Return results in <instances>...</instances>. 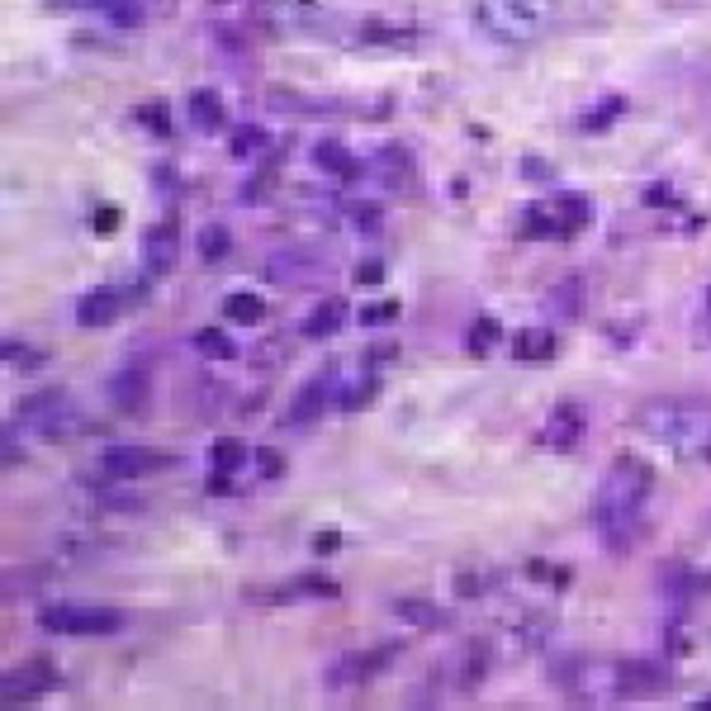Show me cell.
<instances>
[{"mask_svg": "<svg viewBox=\"0 0 711 711\" xmlns=\"http://www.w3.org/2000/svg\"><path fill=\"white\" fill-rule=\"evenodd\" d=\"M517 233L531 237V242H550V237H574L569 233V223L550 209V204H527L522 214H517Z\"/></svg>", "mask_w": 711, "mask_h": 711, "instance_id": "obj_17", "label": "cell"}, {"mask_svg": "<svg viewBox=\"0 0 711 711\" xmlns=\"http://www.w3.org/2000/svg\"><path fill=\"white\" fill-rule=\"evenodd\" d=\"M555 356V328H517L512 332V361H522V365H541Z\"/></svg>", "mask_w": 711, "mask_h": 711, "instance_id": "obj_19", "label": "cell"}, {"mask_svg": "<svg viewBox=\"0 0 711 711\" xmlns=\"http://www.w3.org/2000/svg\"><path fill=\"white\" fill-rule=\"evenodd\" d=\"M522 176H527V181H550L555 171H550V162H546V157H536V152H527V157H522Z\"/></svg>", "mask_w": 711, "mask_h": 711, "instance_id": "obj_43", "label": "cell"}, {"mask_svg": "<svg viewBox=\"0 0 711 711\" xmlns=\"http://www.w3.org/2000/svg\"><path fill=\"white\" fill-rule=\"evenodd\" d=\"M389 361H399V342H375V347H365V356H361L365 370H384Z\"/></svg>", "mask_w": 711, "mask_h": 711, "instance_id": "obj_41", "label": "cell"}, {"mask_svg": "<svg viewBox=\"0 0 711 711\" xmlns=\"http://www.w3.org/2000/svg\"><path fill=\"white\" fill-rule=\"evenodd\" d=\"M588 437V408L579 399H555L546 413V427H541V446L555 451V456H569L579 451V441Z\"/></svg>", "mask_w": 711, "mask_h": 711, "instance_id": "obj_9", "label": "cell"}, {"mask_svg": "<svg viewBox=\"0 0 711 711\" xmlns=\"http://www.w3.org/2000/svg\"><path fill=\"white\" fill-rule=\"evenodd\" d=\"M702 460H707V465H711V437L702 441Z\"/></svg>", "mask_w": 711, "mask_h": 711, "instance_id": "obj_48", "label": "cell"}, {"mask_svg": "<svg viewBox=\"0 0 711 711\" xmlns=\"http://www.w3.org/2000/svg\"><path fill=\"white\" fill-rule=\"evenodd\" d=\"M422 29L408 24H389V19H365L361 24V43H380V48H403V43H418Z\"/></svg>", "mask_w": 711, "mask_h": 711, "instance_id": "obj_23", "label": "cell"}, {"mask_svg": "<svg viewBox=\"0 0 711 711\" xmlns=\"http://www.w3.org/2000/svg\"><path fill=\"white\" fill-rule=\"evenodd\" d=\"M375 171H380V181L389 185V190H408V185H413V157L394 143L375 152Z\"/></svg>", "mask_w": 711, "mask_h": 711, "instance_id": "obj_22", "label": "cell"}, {"mask_svg": "<svg viewBox=\"0 0 711 711\" xmlns=\"http://www.w3.org/2000/svg\"><path fill=\"white\" fill-rule=\"evenodd\" d=\"M91 10H100L114 29H138L152 10V0H91Z\"/></svg>", "mask_w": 711, "mask_h": 711, "instance_id": "obj_25", "label": "cell"}, {"mask_svg": "<svg viewBox=\"0 0 711 711\" xmlns=\"http://www.w3.org/2000/svg\"><path fill=\"white\" fill-rule=\"evenodd\" d=\"M460 678H456V688L460 693H474L479 683H484V674H489V650L484 645H465V655H460Z\"/></svg>", "mask_w": 711, "mask_h": 711, "instance_id": "obj_31", "label": "cell"}, {"mask_svg": "<svg viewBox=\"0 0 711 711\" xmlns=\"http://www.w3.org/2000/svg\"><path fill=\"white\" fill-rule=\"evenodd\" d=\"M347 318H351L347 299L328 294V299H318V304L309 309V318L299 323V337H304V342H323V337H337V332L347 328Z\"/></svg>", "mask_w": 711, "mask_h": 711, "instance_id": "obj_14", "label": "cell"}, {"mask_svg": "<svg viewBox=\"0 0 711 711\" xmlns=\"http://www.w3.org/2000/svg\"><path fill=\"white\" fill-rule=\"evenodd\" d=\"M48 5H57V10H91V0H48Z\"/></svg>", "mask_w": 711, "mask_h": 711, "instance_id": "obj_47", "label": "cell"}, {"mask_svg": "<svg viewBox=\"0 0 711 711\" xmlns=\"http://www.w3.org/2000/svg\"><path fill=\"white\" fill-rule=\"evenodd\" d=\"M38 631L53 636H119L128 626L124 607H95V602H48L38 607Z\"/></svg>", "mask_w": 711, "mask_h": 711, "instance_id": "obj_4", "label": "cell"}, {"mask_svg": "<svg viewBox=\"0 0 711 711\" xmlns=\"http://www.w3.org/2000/svg\"><path fill=\"white\" fill-rule=\"evenodd\" d=\"M375 394H380V375H375V370H365V380H356V384L342 389V413H361V408H370Z\"/></svg>", "mask_w": 711, "mask_h": 711, "instance_id": "obj_34", "label": "cell"}, {"mask_svg": "<svg viewBox=\"0 0 711 711\" xmlns=\"http://www.w3.org/2000/svg\"><path fill=\"white\" fill-rule=\"evenodd\" d=\"M313 266H318L313 252H275L266 261V280H304Z\"/></svg>", "mask_w": 711, "mask_h": 711, "instance_id": "obj_28", "label": "cell"}, {"mask_svg": "<svg viewBox=\"0 0 711 711\" xmlns=\"http://www.w3.org/2000/svg\"><path fill=\"white\" fill-rule=\"evenodd\" d=\"M399 299H375V304H361V328H384V323H399Z\"/></svg>", "mask_w": 711, "mask_h": 711, "instance_id": "obj_36", "label": "cell"}, {"mask_svg": "<svg viewBox=\"0 0 711 711\" xmlns=\"http://www.w3.org/2000/svg\"><path fill=\"white\" fill-rule=\"evenodd\" d=\"M138 247H143V275H147V280L171 275V271H176V256H181V233H176V219L147 223L143 237H138Z\"/></svg>", "mask_w": 711, "mask_h": 711, "instance_id": "obj_12", "label": "cell"}, {"mask_svg": "<svg viewBox=\"0 0 711 711\" xmlns=\"http://www.w3.org/2000/svg\"><path fill=\"white\" fill-rule=\"evenodd\" d=\"M498 342H503V323H498L493 313H479L470 323V332H465V351H470V356H489Z\"/></svg>", "mask_w": 711, "mask_h": 711, "instance_id": "obj_29", "label": "cell"}, {"mask_svg": "<svg viewBox=\"0 0 711 711\" xmlns=\"http://www.w3.org/2000/svg\"><path fill=\"white\" fill-rule=\"evenodd\" d=\"M261 152H271V133L261 124H237L233 128V157H261Z\"/></svg>", "mask_w": 711, "mask_h": 711, "instance_id": "obj_33", "label": "cell"}, {"mask_svg": "<svg viewBox=\"0 0 711 711\" xmlns=\"http://www.w3.org/2000/svg\"><path fill=\"white\" fill-rule=\"evenodd\" d=\"M223 318H228V323H237V328H256V323L266 318V299H261V294H252V290H237V294H228V299H223Z\"/></svg>", "mask_w": 711, "mask_h": 711, "instance_id": "obj_24", "label": "cell"}, {"mask_svg": "<svg viewBox=\"0 0 711 711\" xmlns=\"http://www.w3.org/2000/svg\"><path fill=\"white\" fill-rule=\"evenodd\" d=\"M171 456L166 451H152L143 441H110L105 451H100V474L110 479V484H133V479H147L152 470H166Z\"/></svg>", "mask_w": 711, "mask_h": 711, "instance_id": "obj_6", "label": "cell"}, {"mask_svg": "<svg viewBox=\"0 0 711 711\" xmlns=\"http://www.w3.org/2000/svg\"><path fill=\"white\" fill-rule=\"evenodd\" d=\"M351 280H356V285H380V280H384V266H380V261H361V266L351 271Z\"/></svg>", "mask_w": 711, "mask_h": 711, "instance_id": "obj_44", "label": "cell"}, {"mask_svg": "<svg viewBox=\"0 0 711 711\" xmlns=\"http://www.w3.org/2000/svg\"><path fill=\"white\" fill-rule=\"evenodd\" d=\"M403 645L399 640H384V645H370V650H351V655H337L328 669V688H356V683H370L380 678L389 664H399Z\"/></svg>", "mask_w": 711, "mask_h": 711, "instance_id": "obj_8", "label": "cell"}, {"mask_svg": "<svg viewBox=\"0 0 711 711\" xmlns=\"http://www.w3.org/2000/svg\"><path fill=\"white\" fill-rule=\"evenodd\" d=\"M185 114H190V128H200V133H219L228 124V110H223L219 91H190Z\"/></svg>", "mask_w": 711, "mask_h": 711, "instance_id": "obj_20", "label": "cell"}, {"mask_svg": "<svg viewBox=\"0 0 711 711\" xmlns=\"http://www.w3.org/2000/svg\"><path fill=\"white\" fill-rule=\"evenodd\" d=\"M711 403H693V399H650L636 408V432H645L650 441H664V446H693V441H707L711 432Z\"/></svg>", "mask_w": 711, "mask_h": 711, "instance_id": "obj_3", "label": "cell"}, {"mask_svg": "<svg viewBox=\"0 0 711 711\" xmlns=\"http://www.w3.org/2000/svg\"><path fill=\"white\" fill-rule=\"evenodd\" d=\"M347 214H351V228H356V233H365V237H375L384 228V209H380V204H370V200L351 204Z\"/></svg>", "mask_w": 711, "mask_h": 711, "instance_id": "obj_37", "label": "cell"}, {"mask_svg": "<svg viewBox=\"0 0 711 711\" xmlns=\"http://www.w3.org/2000/svg\"><path fill=\"white\" fill-rule=\"evenodd\" d=\"M195 351L209 361H237V342L223 328H200L195 332Z\"/></svg>", "mask_w": 711, "mask_h": 711, "instance_id": "obj_32", "label": "cell"}, {"mask_svg": "<svg viewBox=\"0 0 711 711\" xmlns=\"http://www.w3.org/2000/svg\"><path fill=\"white\" fill-rule=\"evenodd\" d=\"M337 546H342L337 531H318V536H313V550H318V555H323V550H337Z\"/></svg>", "mask_w": 711, "mask_h": 711, "instance_id": "obj_46", "label": "cell"}, {"mask_svg": "<svg viewBox=\"0 0 711 711\" xmlns=\"http://www.w3.org/2000/svg\"><path fill=\"white\" fill-rule=\"evenodd\" d=\"M252 460H256V479H266V484L285 479V456H280L275 446H256Z\"/></svg>", "mask_w": 711, "mask_h": 711, "instance_id": "obj_38", "label": "cell"}, {"mask_svg": "<svg viewBox=\"0 0 711 711\" xmlns=\"http://www.w3.org/2000/svg\"><path fill=\"white\" fill-rule=\"evenodd\" d=\"M655 465L636 451L612 456V465L602 470L598 493H593V531L607 555H626L636 550V541L645 536V512L655 498Z\"/></svg>", "mask_w": 711, "mask_h": 711, "instance_id": "obj_1", "label": "cell"}, {"mask_svg": "<svg viewBox=\"0 0 711 711\" xmlns=\"http://www.w3.org/2000/svg\"><path fill=\"white\" fill-rule=\"evenodd\" d=\"M91 233H100V237H110V233H119V209H114V204H100V209H91Z\"/></svg>", "mask_w": 711, "mask_h": 711, "instance_id": "obj_42", "label": "cell"}, {"mask_svg": "<svg viewBox=\"0 0 711 711\" xmlns=\"http://www.w3.org/2000/svg\"><path fill=\"white\" fill-rule=\"evenodd\" d=\"M617 119H626V95H602V100H593V105L584 110L579 128H584L588 138H602V133L617 128Z\"/></svg>", "mask_w": 711, "mask_h": 711, "instance_id": "obj_21", "label": "cell"}, {"mask_svg": "<svg viewBox=\"0 0 711 711\" xmlns=\"http://www.w3.org/2000/svg\"><path fill=\"white\" fill-rule=\"evenodd\" d=\"M617 693L631 697V702H645V697H664L674 688V674H669V664H659V659H621L617 664Z\"/></svg>", "mask_w": 711, "mask_h": 711, "instance_id": "obj_11", "label": "cell"}, {"mask_svg": "<svg viewBox=\"0 0 711 711\" xmlns=\"http://www.w3.org/2000/svg\"><path fill=\"white\" fill-rule=\"evenodd\" d=\"M555 0H474L470 19L479 34H489L493 43H531L541 38V29L550 24Z\"/></svg>", "mask_w": 711, "mask_h": 711, "instance_id": "obj_2", "label": "cell"}, {"mask_svg": "<svg viewBox=\"0 0 711 711\" xmlns=\"http://www.w3.org/2000/svg\"><path fill=\"white\" fill-rule=\"evenodd\" d=\"M707 313H711V290H707Z\"/></svg>", "mask_w": 711, "mask_h": 711, "instance_id": "obj_49", "label": "cell"}, {"mask_svg": "<svg viewBox=\"0 0 711 711\" xmlns=\"http://www.w3.org/2000/svg\"><path fill=\"white\" fill-rule=\"evenodd\" d=\"M313 166L332 176V181H356L361 176V162L347 152V143H337V138H323V143L313 147Z\"/></svg>", "mask_w": 711, "mask_h": 711, "instance_id": "obj_18", "label": "cell"}, {"mask_svg": "<svg viewBox=\"0 0 711 711\" xmlns=\"http://www.w3.org/2000/svg\"><path fill=\"white\" fill-rule=\"evenodd\" d=\"M252 602H313V598H342V584L332 579V574H323V569H304V574H290L285 584H275V588H252L247 593Z\"/></svg>", "mask_w": 711, "mask_h": 711, "instance_id": "obj_10", "label": "cell"}, {"mask_svg": "<svg viewBox=\"0 0 711 711\" xmlns=\"http://www.w3.org/2000/svg\"><path fill=\"white\" fill-rule=\"evenodd\" d=\"M328 408H342V370H337V365L313 370L309 380L294 389L290 408H285V427H309V422H318Z\"/></svg>", "mask_w": 711, "mask_h": 711, "instance_id": "obj_5", "label": "cell"}, {"mask_svg": "<svg viewBox=\"0 0 711 711\" xmlns=\"http://www.w3.org/2000/svg\"><path fill=\"white\" fill-rule=\"evenodd\" d=\"M460 598H484V574H456Z\"/></svg>", "mask_w": 711, "mask_h": 711, "instance_id": "obj_45", "label": "cell"}, {"mask_svg": "<svg viewBox=\"0 0 711 711\" xmlns=\"http://www.w3.org/2000/svg\"><path fill=\"white\" fill-rule=\"evenodd\" d=\"M57 688V664L53 659H19L5 669L0 678V697H5V707H24V702H43V697Z\"/></svg>", "mask_w": 711, "mask_h": 711, "instance_id": "obj_7", "label": "cell"}, {"mask_svg": "<svg viewBox=\"0 0 711 711\" xmlns=\"http://www.w3.org/2000/svg\"><path fill=\"white\" fill-rule=\"evenodd\" d=\"M233 256V233L223 228V223H204L200 228V261L204 266H219Z\"/></svg>", "mask_w": 711, "mask_h": 711, "instance_id": "obj_30", "label": "cell"}, {"mask_svg": "<svg viewBox=\"0 0 711 711\" xmlns=\"http://www.w3.org/2000/svg\"><path fill=\"white\" fill-rule=\"evenodd\" d=\"M550 209H555V214L569 223V233H584L588 223H593V200H588V195H579V190H560V195L550 200Z\"/></svg>", "mask_w": 711, "mask_h": 711, "instance_id": "obj_26", "label": "cell"}, {"mask_svg": "<svg viewBox=\"0 0 711 711\" xmlns=\"http://www.w3.org/2000/svg\"><path fill=\"white\" fill-rule=\"evenodd\" d=\"M133 124H143L152 138H171V110H166L162 100H147L133 110Z\"/></svg>", "mask_w": 711, "mask_h": 711, "instance_id": "obj_35", "label": "cell"}, {"mask_svg": "<svg viewBox=\"0 0 711 711\" xmlns=\"http://www.w3.org/2000/svg\"><path fill=\"white\" fill-rule=\"evenodd\" d=\"M110 403L119 408V413H143V403H147V370L143 365H124V370L114 375Z\"/></svg>", "mask_w": 711, "mask_h": 711, "instance_id": "obj_16", "label": "cell"}, {"mask_svg": "<svg viewBox=\"0 0 711 711\" xmlns=\"http://www.w3.org/2000/svg\"><path fill=\"white\" fill-rule=\"evenodd\" d=\"M0 356H5V365H15V370H34V365H43V351H34L29 342H5Z\"/></svg>", "mask_w": 711, "mask_h": 711, "instance_id": "obj_39", "label": "cell"}, {"mask_svg": "<svg viewBox=\"0 0 711 711\" xmlns=\"http://www.w3.org/2000/svg\"><path fill=\"white\" fill-rule=\"evenodd\" d=\"M640 204H645V209H674L678 190L669 181H655V185H645V190H640Z\"/></svg>", "mask_w": 711, "mask_h": 711, "instance_id": "obj_40", "label": "cell"}, {"mask_svg": "<svg viewBox=\"0 0 711 711\" xmlns=\"http://www.w3.org/2000/svg\"><path fill=\"white\" fill-rule=\"evenodd\" d=\"M124 309H128L124 290H114V285H95V290H86L81 299H76V328L105 332Z\"/></svg>", "mask_w": 711, "mask_h": 711, "instance_id": "obj_13", "label": "cell"}, {"mask_svg": "<svg viewBox=\"0 0 711 711\" xmlns=\"http://www.w3.org/2000/svg\"><path fill=\"white\" fill-rule=\"evenodd\" d=\"M389 607H394V617H399L403 626H413V631H446V626H451V612L437 607L432 598H422V593H403V598H394Z\"/></svg>", "mask_w": 711, "mask_h": 711, "instance_id": "obj_15", "label": "cell"}, {"mask_svg": "<svg viewBox=\"0 0 711 711\" xmlns=\"http://www.w3.org/2000/svg\"><path fill=\"white\" fill-rule=\"evenodd\" d=\"M247 465V441H237V437H219L214 446H209V474H233Z\"/></svg>", "mask_w": 711, "mask_h": 711, "instance_id": "obj_27", "label": "cell"}]
</instances>
